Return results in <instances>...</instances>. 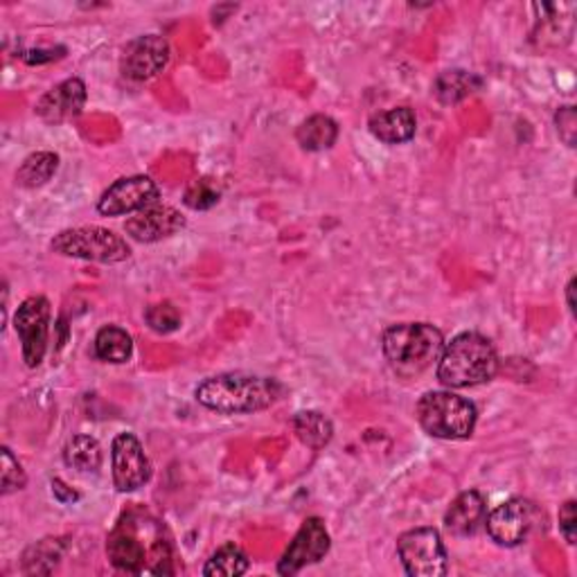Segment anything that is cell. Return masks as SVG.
<instances>
[{
  "label": "cell",
  "mask_w": 577,
  "mask_h": 577,
  "mask_svg": "<svg viewBox=\"0 0 577 577\" xmlns=\"http://www.w3.org/2000/svg\"><path fill=\"white\" fill-rule=\"evenodd\" d=\"M145 323L156 334H172V332H176L181 328L183 316H181V311H179V307L174 303L163 300V303L149 305L145 309Z\"/></svg>",
  "instance_id": "cell-27"
},
{
  "label": "cell",
  "mask_w": 577,
  "mask_h": 577,
  "mask_svg": "<svg viewBox=\"0 0 577 577\" xmlns=\"http://www.w3.org/2000/svg\"><path fill=\"white\" fill-rule=\"evenodd\" d=\"M415 418L431 438L465 440L476 429L478 410L452 391H429L415 404Z\"/></svg>",
  "instance_id": "cell-5"
},
{
  "label": "cell",
  "mask_w": 577,
  "mask_h": 577,
  "mask_svg": "<svg viewBox=\"0 0 577 577\" xmlns=\"http://www.w3.org/2000/svg\"><path fill=\"white\" fill-rule=\"evenodd\" d=\"M170 63V44L160 35H143L126 44L120 57V73L132 82H149Z\"/></svg>",
  "instance_id": "cell-13"
},
{
  "label": "cell",
  "mask_w": 577,
  "mask_h": 577,
  "mask_svg": "<svg viewBox=\"0 0 577 577\" xmlns=\"http://www.w3.org/2000/svg\"><path fill=\"white\" fill-rule=\"evenodd\" d=\"M63 463L82 474L98 471L102 467V446L90 435H73L63 446Z\"/></svg>",
  "instance_id": "cell-23"
},
{
  "label": "cell",
  "mask_w": 577,
  "mask_h": 577,
  "mask_svg": "<svg viewBox=\"0 0 577 577\" xmlns=\"http://www.w3.org/2000/svg\"><path fill=\"white\" fill-rule=\"evenodd\" d=\"M113 486L118 492H136L151 480V461L134 433H120L111 444Z\"/></svg>",
  "instance_id": "cell-11"
},
{
  "label": "cell",
  "mask_w": 577,
  "mask_h": 577,
  "mask_svg": "<svg viewBox=\"0 0 577 577\" xmlns=\"http://www.w3.org/2000/svg\"><path fill=\"white\" fill-rule=\"evenodd\" d=\"M499 372L494 343L480 332H463L444 343L435 377L449 391L474 389L490 383Z\"/></svg>",
  "instance_id": "cell-3"
},
{
  "label": "cell",
  "mask_w": 577,
  "mask_h": 577,
  "mask_svg": "<svg viewBox=\"0 0 577 577\" xmlns=\"http://www.w3.org/2000/svg\"><path fill=\"white\" fill-rule=\"evenodd\" d=\"M488 503L478 490L461 492L444 512V526L456 537H469L486 524Z\"/></svg>",
  "instance_id": "cell-16"
},
{
  "label": "cell",
  "mask_w": 577,
  "mask_h": 577,
  "mask_svg": "<svg viewBox=\"0 0 577 577\" xmlns=\"http://www.w3.org/2000/svg\"><path fill=\"white\" fill-rule=\"evenodd\" d=\"M560 532L570 547L577 541V503L573 499L560 507Z\"/></svg>",
  "instance_id": "cell-30"
},
{
  "label": "cell",
  "mask_w": 577,
  "mask_h": 577,
  "mask_svg": "<svg viewBox=\"0 0 577 577\" xmlns=\"http://www.w3.org/2000/svg\"><path fill=\"white\" fill-rule=\"evenodd\" d=\"M557 134L566 143V147H575V136H577V113L575 107H562L555 115Z\"/></svg>",
  "instance_id": "cell-29"
},
{
  "label": "cell",
  "mask_w": 577,
  "mask_h": 577,
  "mask_svg": "<svg viewBox=\"0 0 577 577\" xmlns=\"http://www.w3.org/2000/svg\"><path fill=\"white\" fill-rule=\"evenodd\" d=\"M296 140L305 151L332 149L339 140V124L326 113L309 115L296 130Z\"/></svg>",
  "instance_id": "cell-19"
},
{
  "label": "cell",
  "mask_w": 577,
  "mask_h": 577,
  "mask_svg": "<svg viewBox=\"0 0 577 577\" xmlns=\"http://www.w3.org/2000/svg\"><path fill=\"white\" fill-rule=\"evenodd\" d=\"M219 201H221V187H219V183H217L214 179H210V176H204V179L192 181V183L185 187L183 204H185L189 210L204 212V210L214 208Z\"/></svg>",
  "instance_id": "cell-26"
},
{
  "label": "cell",
  "mask_w": 577,
  "mask_h": 577,
  "mask_svg": "<svg viewBox=\"0 0 577 577\" xmlns=\"http://www.w3.org/2000/svg\"><path fill=\"white\" fill-rule=\"evenodd\" d=\"M248 568H250V560L246 551L237 547L235 541H229L210 555V560L204 566V575L206 577H240L248 573Z\"/></svg>",
  "instance_id": "cell-24"
},
{
  "label": "cell",
  "mask_w": 577,
  "mask_h": 577,
  "mask_svg": "<svg viewBox=\"0 0 577 577\" xmlns=\"http://www.w3.org/2000/svg\"><path fill=\"white\" fill-rule=\"evenodd\" d=\"M575 275L568 280V284H566V305H568V311L570 314H575Z\"/></svg>",
  "instance_id": "cell-33"
},
{
  "label": "cell",
  "mask_w": 577,
  "mask_h": 577,
  "mask_svg": "<svg viewBox=\"0 0 577 577\" xmlns=\"http://www.w3.org/2000/svg\"><path fill=\"white\" fill-rule=\"evenodd\" d=\"M107 557L120 573L174 575L172 539L163 521L143 510H130L120 517L107 537Z\"/></svg>",
  "instance_id": "cell-1"
},
{
  "label": "cell",
  "mask_w": 577,
  "mask_h": 577,
  "mask_svg": "<svg viewBox=\"0 0 577 577\" xmlns=\"http://www.w3.org/2000/svg\"><path fill=\"white\" fill-rule=\"evenodd\" d=\"M284 395V386L273 377L250 372H221L204 379L195 400L221 415H250L271 408Z\"/></svg>",
  "instance_id": "cell-2"
},
{
  "label": "cell",
  "mask_w": 577,
  "mask_h": 577,
  "mask_svg": "<svg viewBox=\"0 0 577 577\" xmlns=\"http://www.w3.org/2000/svg\"><path fill=\"white\" fill-rule=\"evenodd\" d=\"M66 54V48H48V50H25L21 52V59L27 63H48L54 59H61Z\"/></svg>",
  "instance_id": "cell-31"
},
{
  "label": "cell",
  "mask_w": 577,
  "mask_h": 577,
  "mask_svg": "<svg viewBox=\"0 0 577 577\" xmlns=\"http://www.w3.org/2000/svg\"><path fill=\"white\" fill-rule=\"evenodd\" d=\"M14 330L21 341L23 361L29 370L41 366L50 339V303L46 296H29L14 311Z\"/></svg>",
  "instance_id": "cell-9"
},
{
  "label": "cell",
  "mask_w": 577,
  "mask_h": 577,
  "mask_svg": "<svg viewBox=\"0 0 577 577\" xmlns=\"http://www.w3.org/2000/svg\"><path fill=\"white\" fill-rule=\"evenodd\" d=\"M368 130L381 143L404 145L415 138V132H418V118H415L413 109L408 107H395L370 115Z\"/></svg>",
  "instance_id": "cell-17"
},
{
  "label": "cell",
  "mask_w": 577,
  "mask_h": 577,
  "mask_svg": "<svg viewBox=\"0 0 577 577\" xmlns=\"http://www.w3.org/2000/svg\"><path fill=\"white\" fill-rule=\"evenodd\" d=\"M185 217L181 210L163 204H151L124 221V233L140 244H154L174 237L185 229Z\"/></svg>",
  "instance_id": "cell-14"
},
{
  "label": "cell",
  "mask_w": 577,
  "mask_h": 577,
  "mask_svg": "<svg viewBox=\"0 0 577 577\" xmlns=\"http://www.w3.org/2000/svg\"><path fill=\"white\" fill-rule=\"evenodd\" d=\"M294 431L303 444L309 449H323L334 438V425L320 410H300L294 418Z\"/></svg>",
  "instance_id": "cell-21"
},
{
  "label": "cell",
  "mask_w": 577,
  "mask_h": 577,
  "mask_svg": "<svg viewBox=\"0 0 577 577\" xmlns=\"http://www.w3.org/2000/svg\"><path fill=\"white\" fill-rule=\"evenodd\" d=\"M330 549H332V537L326 521L320 517H307L300 524L294 539L288 541L286 551L282 553L278 562V575L282 577L298 575L303 568L326 560Z\"/></svg>",
  "instance_id": "cell-10"
},
{
  "label": "cell",
  "mask_w": 577,
  "mask_h": 577,
  "mask_svg": "<svg viewBox=\"0 0 577 577\" xmlns=\"http://www.w3.org/2000/svg\"><path fill=\"white\" fill-rule=\"evenodd\" d=\"M444 334L431 323H397L381 334V352L404 379L425 372L438 361Z\"/></svg>",
  "instance_id": "cell-4"
},
{
  "label": "cell",
  "mask_w": 577,
  "mask_h": 577,
  "mask_svg": "<svg viewBox=\"0 0 577 577\" xmlns=\"http://www.w3.org/2000/svg\"><path fill=\"white\" fill-rule=\"evenodd\" d=\"M57 170L59 156L54 151H35L29 154L16 170V185L25 189L41 187L57 174Z\"/></svg>",
  "instance_id": "cell-22"
},
{
  "label": "cell",
  "mask_w": 577,
  "mask_h": 577,
  "mask_svg": "<svg viewBox=\"0 0 577 577\" xmlns=\"http://www.w3.org/2000/svg\"><path fill=\"white\" fill-rule=\"evenodd\" d=\"M52 494H54V499L59 503H75L79 499V494L73 488H69L66 483H63L61 478H54L52 480Z\"/></svg>",
  "instance_id": "cell-32"
},
{
  "label": "cell",
  "mask_w": 577,
  "mask_h": 577,
  "mask_svg": "<svg viewBox=\"0 0 577 577\" xmlns=\"http://www.w3.org/2000/svg\"><path fill=\"white\" fill-rule=\"evenodd\" d=\"M480 86H483V79H480L476 73L461 71V69L444 71L433 82V95L440 105L454 107L467 100L469 95H474Z\"/></svg>",
  "instance_id": "cell-18"
},
{
  "label": "cell",
  "mask_w": 577,
  "mask_h": 577,
  "mask_svg": "<svg viewBox=\"0 0 577 577\" xmlns=\"http://www.w3.org/2000/svg\"><path fill=\"white\" fill-rule=\"evenodd\" d=\"M0 458H3V465H0V494L10 496L12 492H19L27 486V476L10 446L0 449Z\"/></svg>",
  "instance_id": "cell-28"
},
{
  "label": "cell",
  "mask_w": 577,
  "mask_h": 577,
  "mask_svg": "<svg viewBox=\"0 0 577 577\" xmlns=\"http://www.w3.org/2000/svg\"><path fill=\"white\" fill-rule=\"evenodd\" d=\"M543 526V512L530 499H510L486 517L488 535L503 549H517Z\"/></svg>",
  "instance_id": "cell-7"
},
{
  "label": "cell",
  "mask_w": 577,
  "mask_h": 577,
  "mask_svg": "<svg viewBox=\"0 0 577 577\" xmlns=\"http://www.w3.org/2000/svg\"><path fill=\"white\" fill-rule=\"evenodd\" d=\"M86 98H88L86 84L79 77L63 79L61 84L52 86L37 102L35 113L46 124H63L82 113Z\"/></svg>",
  "instance_id": "cell-15"
},
{
  "label": "cell",
  "mask_w": 577,
  "mask_h": 577,
  "mask_svg": "<svg viewBox=\"0 0 577 577\" xmlns=\"http://www.w3.org/2000/svg\"><path fill=\"white\" fill-rule=\"evenodd\" d=\"M93 352L95 357L105 364H126L134 355V339L132 334L118 328V326H107L98 334H95L93 341Z\"/></svg>",
  "instance_id": "cell-20"
},
{
  "label": "cell",
  "mask_w": 577,
  "mask_h": 577,
  "mask_svg": "<svg viewBox=\"0 0 577 577\" xmlns=\"http://www.w3.org/2000/svg\"><path fill=\"white\" fill-rule=\"evenodd\" d=\"M50 248L63 258H75L100 265H118L130 260L132 248L120 235L102 226L66 229L52 237Z\"/></svg>",
  "instance_id": "cell-6"
},
{
  "label": "cell",
  "mask_w": 577,
  "mask_h": 577,
  "mask_svg": "<svg viewBox=\"0 0 577 577\" xmlns=\"http://www.w3.org/2000/svg\"><path fill=\"white\" fill-rule=\"evenodd\" d=\"M63 557V539H41L35 547H29L23 555V570L27 575H39V573H52L59 560Z\"/></svg>",
  "instance_id": "cell-25"
},
{
  "label": "cell",
  "mask_w": 577,
  "mask_h": 577,
  "mask_svg": "<svg viewBox=\"0 0 577 577\" xmlns=\"http://www.w3.org/2000/svg\"><path fill=\"white\" fill-rule=\"evenodd\" d=\"M158 197L160 189L154 179L145 174L122 176L102 192V197L98 199V212L105 217L136 214L147 206L158 204Z\"/></svg>",
  "instance_id": "cell-12"
},
{
  "label": "cell",
  "mask_w": 577,
  "mask_h": 577,
  "mask_svg": "<svg viewBox=\"0 0 577 577\" xmlns=\"http://www.w3.org/2000/svg\"><path fill=\"white\" fill-rule=\"evenodd\" d=\"M400 562L410 577H444L449 555L442 535L435 528H413L397 539Z\"/></svg>",
  "instance_id": "cell-8"
}]
</instances>
